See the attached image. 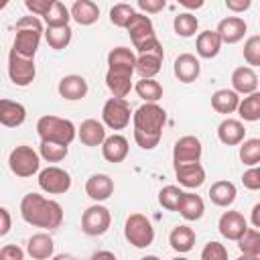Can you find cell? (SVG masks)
<instances>
[{"label": "cell", "instance_id": "6", "mask_svg": "<svg viewBox=\"0 0 260 260\" xmlns=\"http://www.w3.org/2000/svg\"><path fill=\"white\" fill-rule=\"evenodd\" d=\"M124 236L134 248H148L154 242V228L142 213H130L124 223Z\"/></svg>", "mask_w": 260, "mask_h": 260}, {"label": "cell", "instance_id": "25", "mask_svg": "<svg viewBox=\"0 0 260 260\" xmlns=\"http://www.w3.org/2000/svg\"><path fill=\"white\" fill-rule=\"evenodd\" d=\"M26 252L30 258L35 260H45V258H51L53 252H55V242L49 234L41 232V234H35L28 238L26 242Z\"/></svg>", "mask_w": 260, "mask_h": 260}, {"label": "cell", "instance_id": "4", "mask_svg": "<svg viewBox=\"0 0 260 260\" xmlns=\"http://www.w3.org/2000/svg\"><path fill=\"white\" fill-rule=\"evenodd\" d=\"M37 134L41 140H51V142L69 146L77 136V128L71 120L59 118V116H43L37 122Z\"/></svg>", "mask_w": 260, "mask_h": 260}, {"label": "cell", "instance_id": "26", "mask_svg": "<svg viewBox=\"0 0 260 260\" xmlns=\"http://www.w3.org/2000/svg\"><path fill=\"white\" fill-rule=\"evenodd\" d=\"M69 14H71V18H73L77 24L89 26V24L98 22V18H100V8H98V4H95L93 0H75L73 6H71V10H69Z\"/></svg>", "mask_w": 260, "mask_h": 260}, {"label": "cell", "instance_id": "7", "mask_svg": "<svg viewBox=\"0 0 260 260\" xmlns=\"http://www.w3.org/2000/svg\"><path fill=\"white\" fill-rule=\"evenodd\" d=\"M35 75H37L35 57H22L10 49V53H8V77H10V81L18 87H26L35 81Z\"/></svg>", "mask_w": 260, "mask_h": 260}, {"label": "cell", "instance_id": "5", "mask_svg": "<svg viewBox=\"0 0 260 260\" xmlns=\"http://www.w3.org/2000/svg\"><path fill=\"white\" fill-rule=\"evenodd\" d=\"M8 167L20 179L32 177L41 169V154L37 150H32V146L20 144V146H16V148L10 150V154H8Z\"/></svg>", "mask_w": 260, "mask_h": 260}, {"label": "cell", "instance_id": "44", "mask_svg": "<svg viewBox=\"0 0 260 260\" xmlns=\"http://www.w3.org/2000/svg\"><path fill=\"white\" fill-rule=\"evenodd\" d=\"M244 59L250 67H258L260 65V37L252 35L246 43H244Z\"/></svg>", "mask_w": 260, "mask_h": 260}, {"label": "cell", "instance_id": "22", "mask_svg": "<svg viewBox=\"0 0 260 260\" xmlns=\"http://www.w3.org/2000/svg\"><path fill=\"white\" fill-rule=\"evenodd\" d=\"M175 211H179L181 217L187 219V221H197V219H201V215L205 211V203L195 193H181Z\"/></svg>", "mask_w": 260, "mask_h": 260}, {"label": "cell", "instance_id": "45", "mask_svg": "<svg viewBox=\"0 0 260 260\" xmlns=\"http://www.w3.org/2000/svg\"><path fill=\"white\" fill-rule=\"evenodd\" d=\"M228 250L219 242H207L205 248L201 250V260H225Z\"/></svg>", "mask_w": 260, "mask_h": 260}, {"label": "cell", "instance_id": "46", "mask_svg": "<svg viewBox=\"0 0 260 260\" xmlns=\"http://www.w3.org/2000/svg\"><path fill=\"white\" fill-rule=\"evenodd\" d=\"M134 49H136L138 55H140V53H156V55H165L162 45H160V41L156 39V35H154V37H148V39H144V41H140V43H136Z\"/></svg>", "mask_w": 260, "mask_h": 260}, {"label": "cell", "instance_id": "15", "mask_svg": "<svg viewBox=\"0 0 260 260\" xmlns=\"http://www.w3.org/2000/svg\"><path fill=\"white\" fill-rule=\"evenodd\" d=\"M246 28H248V24H246L244 18H240V16H228V18L219 20L215 32L219 35L221 43H225V45H234V43H238V41L244 39Z\"/></svg>", "mask_w": 260, "mask_h": 260}, {"label": "cell", "instance_id": "21", "mask_svg": "<svg viewBox=\"0 0 260 260\" xmlns=\"http://www.w3.org/2000/svg\"><path fill=\"white\" fill-rule=\"evenodd\" d=\"M100 146H102V154L108 162H122L128 156V140L122 134L106 136Z\"/></svg>", "mask_w": 260, "mask_h": 260}, {"label": "cell", "instance_id": "8", "mask_svg": "<svg viewBox=\"0 0 260 260\" xmlns=\"http://www.w3.org/2000/svg\"><path fill=\"white\" fill-rule=\"evenodd\" d=\"M132 110L126 98H110L102 108V122L112 130H124L130 124Z\"/></svg>", "mask_w": 260, "mask_h": 260}, {"label": "cell", "instance_id": "50", "mask_svg": "<svg viewBox=\"0 0 260 260\" xmlns=\"http://www.w3.org/2000/svg\"><path fill=\"white\" fill-rule=\"evenodd\" d=\"M0 258H2V260H22V258H24V252H22L18 246L8 244V246H4V248L0 250Z\"/></svg>", "mask_w": 260, "mask_h": 260}, {"label": "cell", "instance_id": "24", "mask_svg": "<svg viewBox=\"0 0 260 260\" xmlns=\"http://www.w3.org/2000/svg\"><path fill=\"white\" fill-rule=\"evenodd\" d=\"M59 95L69 100V102H75V100H81L85 98L87 93V81L81 77V75H65L61 81H59Z\"/></svg>", "mask_w": 260, "mask_h": 260}, {"label": "cell", "instance_id": "41", "mask_svg": "<svg viewBox=\"0 0 260 260\" xmlns=\"http://www.w3.org/2000/svg\"><path fill=\"white\" fill-rule=\"evenodd\" d=\"M240 160L248 167H254L260 162V140L258 138H248L240 142Z\"/></svg>", "mask_w": 260, "mask_h": 260}, {"label": "cell", "instance_id": "19", "mask_svg": "<svg viewBox=\"0 0 260 260\" xmlns=\"http://www.w3.org/2000/svg\"><path fill=\"white\" fill-rule=\"evenodd\" d=\"M232 87L236 93H242V95H248L252 91H258V75L252 67H238L234 69L232 73Z\"/></svg>", "mask_w": 260, "mask_h": 260}, {"label": "cell", "instance_id": "39", "mask_svg": "<svg viewBox=\"0 0 260 260\" xmlns=\"http://www.w3.org/2000/svg\"><path fill=\"white\" fill-rule=\"evenodd\" d=\"M43 18H45V22H47V26H65V24H69V18H71V14H69V8L63 4V2H53V6L43 14Z\"/></svg>", "mask_w": 260, "mask_h": 260}, {"label": "cell", "instance_id": "11", "mask_svg": "<svg viewBox=\"0 0 260 260\" xmlns=\"http://www.w3.org/2000/svg\"><path fill=\"white\" fill-rule=\"evenodd\" d=\"M132 73H134V69H128V67H108L106 85L114 93V98H126L130 93Z\"/></svg>", "mask_w": 260, "mask_h": 260}, {"label": "cell", "instance_id": "13", "mask_svg": "<svg viewBox=\"0 0 260 260\" xmlns=\"http://www.w3.org/2000/svg\"><path fill=\"white\" fill-rule=\"evenodd\" d=\"M175 175L179 185L187 189H197L205 181V169L197 162H175Z\"/></svg>", "mask_w": 260, "mask_h": 260}, {"label": "cell", "instance_id": "14", "mask_svg": "<svg viewBox=\"0 0 260 260\" xmlns=\"http://www.w3.org/2000/svg\"><path fill=\"white\" fill-rule=\"evenodd\" d=\"M246 228H248V221L240 211H225V213H221V217L217 221L219 234L232 242H236L246 232Z\"/></svg>", "mask_w": 260, "mask_h": 260}, {"label": "cell", "instance_id": "23", "mask_svg": "<svg viewBox=\"0 0 260 260\" xmlns=\"http://www.w3.org/2000/svg\"><path fill=\"white\" fill-rule=\"evenodd\" d=\"M126 30L130 35V41L132 45L148 39V37H154V26H152V20L146 16V14H140V12H134L130 22L126 24Z\"/></svg>", "mask_w": 260, "mask_h": 260}, {"label": "cell", "instance_id": "30", "mask_svg": "<svg viewBox=\"0 0 260 260\" xmlns=\"http://www.w3.org/2000/svg\"><path fill=\"white\" fill-rule=\"evenodd\" d=\"M169 244L175 252L179 254H187L193 246H195V232L189 225H177L173 228V232L169 234Z\"/></svg>", "mask_w": 260, "mask_h": 260}, {"label": "cell", "instance_id": "35", "mask_svg": "<svg viewBox=\"0 0 260 260\" xmlns=\"http://www.w3.org/2000/svg\"><path fill=\"white\" fill-rule=\"evenodd\" d=\"M236 110L240 112V118L246 120V122L260 120V93L258 91L248 93L244 100H240V104H238Z\"/></svg>", "mask_w": 260, "mask_h": 260}, {"label": "cell", "instance_id": "33", "mask_svg": "<svg viewBox=\"0 0 260 260\" xmlns=\"http://www.w3.org/2000/svg\"><path fill=\"white\" fill-rule=\"evenodd\" d=\"M236 242H238L240 252L246 258L254 260V258L260 256V232H258V228H246V232Z\"/></svg>", "mask_w": 260, "mask_h": 260}, {"label": "cell", "instance_id": "42", "mask_svg": "<svg viewBox=\"0 0 260 260\" xmlns=\"http://www.w3.org/2000/svg\"><path fill=\"white\" fill-rule=\"evenodd\" d=\"M132 14H134V8L130 4H124V2L114 4L112 10H110V22L114 26H118V28H126V24L130 22Z\"/></svg>", "mask_w": 260, "mask_h": 260}, {"label": "cell", "instance_id": "1", "mask_svg": "<svg viewBox=\"0 0 260 260\" xmlns=\"http://www.w3.org/2000/svg\"><path fill=\"white\" fill-rule=\"evenodd\" d=\"M132 122H134L136 144L144 150H152L160 142L162 126L167 122V112L156 102H146L132 114Z\"/></svg>", "mask_w": 260, "mask_h": 260}, {"label": "cell", "instance_id": "18", "mask_svg": "<svg viewBox=\"0 0 260 260\" xmlns=\"http://www.w3.org/2000/svg\"><path fill=\"white\" fill-rule=\"evenodd\" d=\"M26 120V110L22 104L14 102V100H0V124L6 128H16L20 124H24Z\"/></svg>", "mask_w": 260, "mask_h": 260}, {"label": "cell", "instance_id": "12", "mask_svg": "<svg viewBox=\"0 0 260 260\" xmlns=\"http://www.w3.org/2000/svg\"><path fill=\"white\" fill-rule=\"evenodd\" d=\"M201 140L197 136H181L173 148V162H197L201 158Z\"/></svg>", "mask_w": 260, "mask_h": 260}, {"label": "cell", "instance_id": "47", "mask_svg": "<svg viewBox=\"0 0 260 260\" xmlns=\"http://www.w3.org/2000/svg\"><path fill=\"white\" fill-rule=\"evenodd\" d=\"M242 183H244L246 189H250V191H258V189H260V169H258L256 165L250 167V169L242 175Z\"/></svg>", "mask_w": 260, "mask_h": 260}, {"label": "cell", "instance_id": "31", "mask_svg": "<svg viewBox=\"0 0 260 260\" xmlns=\"http://www.w3.org/2000/svg\"><path fill=\"white\" fill-rule=\"evenodd\" d=\"M240 104V93H236L234 89H217L211 95V108L217 114H232L236 112Z\"/></svg>", "mask_w": 260, "mask_h": 260}, {"label": "cell", "instance_id": "3", "mask_svg": "<svg viewBox=\"0 0 260 260\" xmlns=\"http://www.w3.org/2000/svg\"><path fill=\"white\" fill-rule=\"evenodd\" d=\"M14 43H12V51H16L22 57H35L41 37H43V24L41 20L30 14V16H22L16 20L14 26Z\"/></svg>", "mask_w": 260, "mask_h": 260}, {"label": "cell", "instance_id": "32", "mask_svg": "<svg viewBox=\"0 0 260 260\" xmlns=\"http://www.w3.org/2000/svg\"><path fill=\"white\" fill-rule=\"evenodd\" d=\"M162 59H165V55H156V53H140V55L136 57L134 71H136L140 77H154V75L160 71Z\"/></svg>", "mask_w": 260, "mask_h": 260}, {"label": "cell", "instance_id": "28", "mask_svg": "<svg viewBox=\"0 0 260 260\" xmlns=\"http://www.w3.org/2000/svg\"><path fill=\"white\" fill-rule=\"evenodd\" d=\"M221 39L215 30H203L197 35V41H195V51L201 59H213L219 49H221Z\"/></svg>", "mask_w": 260, "mask_h": 260}, {"label": "cell", "instance_id": "27", "mask_svg": "<svg viewBox=\"0 0 260 260\" xmlns=\"http://www.w3.org/2000/svg\"><path fill=\"white\" fill-rule=\"evenodd\" d=\"M217 138L228 144V146H236L246 138V128L240 120L234 118H225L219 126H217Z\"/></svg>", "mask_w": 260, "mask_h": 260}, {"label": "cell", "instance_id": "37", "mask_svg": "<svg viewBox=\"0 0 260 260\" xmlns=\"http://www.w3.org/2000/svg\"><path fill=\"white\" fill-rule=\"evenodd\" d=\"M136 65V55L128 47H116L108 53V67H128L134 69Z\"/></svg>", "mask_w": 260, "mask_h": 260}, {"label": "cell", "instance_id": "16", "mask_svg": "<svg viewBox=\"0 0 260 260\" xmlns=\"http://www.w3.org/2000/svg\"><path fill=\"white\" fill-rule=\"evenodd\" d=\"M173 71H175V77L183 83H193L199 73H201V63L195 55L191 53H183L175 59V65H173Z\"/></svg>", "mask_w": 260, "mask_h": 260}, {"label": "cell", "instance_id": "9", "mask_svg": "<svg viewBox=\"0 0 260 260\" xmlns=\"http://www.w3.org/2000/svg\"><path fill=\"white\" fill-rule=\"evenodd\" d=\"M110 223H112V215H110V209L95 203L91 207H87L81 215V230L83 234L87 236H102L110 230Z\"/></svg>", "mask_w": 260, "mask_h": 260}, {"label": "cell", "instance_id": "54", "mask_svg": "<svg viewBox=\"0 0 260 260\" xmlns=\"http://www.w3.org/2000/svg\"><path fill=\"white\" fill-rule=\"evenodd\" d=\"M252 223H254V228H260V203H256L252 207Z\"/></svg>", "mask_w": 260, "mask_h": 260}, {"label": "cell", "instance_id": "49", "mask_svg": "<svg viewBox=\"0 0 260 260\" xmlns=\"http://www.w3.org/2000/svg\"><path fill=\"white\" fill-rule=\"evenodd\" d=\"M136 2H138V8L146 14H156L167 6V0H136Z\"/></svg>", "mask_w": 260, "mask_h": 260}, {"label": "cell", "instance_id": "29", "mask_svg": "<svg viewBox=\"0 0 260 260\" xmlns=\"http://www.w3.org/2000/svg\"><path fill=\"white\" fill-rule=\"evenodd\" d=\"M236 195H238V191L232 181H215L209 189V199L217 207H230L236 201Z\"/></svg>", "mask_w": 260, "mask_h": 260}, {"label": "cell", "instance_id": "40", "mask_svg": "<svg viewBox=\"0 0 260 260\" xmlns=\"http://www.w3.org/2000/svg\"><path fill=\"white\" fill-rule=\"evenodd\" d=\"M197 26H199V20H197V16H193L191 12H183V14L175 16V20H173L175 32H177L179 37H183V39L193 37V35L197 32Z\"/></svg>", "mask_w": 260, "mask_h": 260}, {"label": "cell", "instance_id": "10", "mask_svg": "<svg viewBox=\"0 0 260 260\" xmlns=\"http://www.w3.org/2000/svg\"><path fill=\"white\" fill-rule=\"evenodd\" d=\"M39 187L49 195H63L71 189V177L59 167H47L39 171Z\"/></svg>", "mask_w": 260, "mask_h": 260}, {"label": "cell", "instance_id": "56", "mask_svg": "<svg viewBox=\"0 0 260 260\" xmlns=\"http://www.w3.org/2000/svg\"><path fill=\"white\" fill-rule=\"evenodd\" d=\"M8 2H10V0H0V10H4V8L8 6Z\"/></svg>", "mask_w": 260, "mask_h": 260}, {"label": "cell", "instance_id": "52", "mask_svg": "<svg viewBox=\"0 0 260 260\" xmlns=\"http://www.w3.org/2000/svg\"><path fill=\"white\" fill-rule=\"evenodd\" d=\"M252 6V0H225V8L232 12H246Z\"/></svg>", "mask_w": 260, "mask_h": 260}, {"label": "cell", "instance_id": "20", "mask_svg": "<svg viewBox=\"0 0 260 260\" xmlns=\"http://www.w3.org/2000/svg\"><path fill=\"white\" fill-rule=\"evenodd\" d=\"M77 136L85 146H100L106 138V126L95 118H87L77 128Z\"/></svg>", "mask_w": 260, "mask_h": 260}, {"label": "cell", "instance_id": "17", "mask_svg": "<svg viewBox=\"0 0 260 260\" xmlns=\"http://www.w3.org/2000/svg\"><path fill=\"white\" fill-rule=\"evenodd\" d=\"M85 193L93 201H106L114 193V181L104 173H95L85 181Z\"/></svg>", "mask_w": 260, "mask_h": 260}, {"label": "cell", "instance_id": "53", "mask_svg": "<svg viewBox=\"0 0 260 260\" xmlns=\"http://www.w3.org/2000/svg\"><path fill=\"white\" fill-rule=\"evenodd\" d=\"M181 6H185L187 10H199L203 4H205V0H177Z\"/></svg>", "mask_w": 260, "mask_h": 260}, {"label": "cell", "instance_id": "51", "mask_svg": "<svg viewBox=\"0 0 260 260\" xmlns=\"http://www.w3.org/2000/svg\"><path fill=\"white\" fill-rule=\"evenodd\" d=\"M12 228V217L6 207H0V238H4Z\"/></svg>", "mask_w": 260, "mask_h": 260}, {"label": "cell", "instance_id": "34", "mask_svg": "<svg viewBox=\"0 0 260 260\" xmlns=\"http://www.w3.org/2000/svg\"><path fill=\"white\" fill-rule=\"evenodd\" d=\"M43 32H45L47 45L55 51L65 49L71 43V37H73V30H71L69 24H65V26H47V30H43Z\"/></svg>", "mask_w": 260, "mask_h": 260}, {"label": "cell", "instance_id": "2", "mask_svg": "<svg viewBox=\"0 0 260 260\" xmlns=\"http://www.w3.org/2000/svg\"><path fill=\"white\" fill-rule=\"evenodd\" d=\"M20 215L32 228L57 230L63 223V207L39 193H26L20 201Z\"/></svg>", "mask_w": 260, "mask_h": 260}, {"label": "cell", "instance_id": "43", "mask_svg": "<svg viewBox=\"0 0 260 260\" xmlns=\"http://www.w3.org/2000/svg\"><path fill=\"white\" fill-rule=\"evenodd\" d=\"M181 193H183V191H181L177 185H167V187H162V189L158 191V203H160L165 209L175 211V209H177V203H179Z\"/></svg>", "mask_w": 260, "mask_h": 260}, {"label": "cell", "instance_id": "38", "mask_svg": "<svg viewBox=\"0 0 260 260\" xmlns=\"http://www.w3.org/2000/svg\"><path fill=\"white\" fill-rule=\"evenodd\" d=\"M67 152H69L67 144H59V142H51V140H41L39 154L47 162H59V160H63L67 156Z\"/></svg>", "mask_w": 260, "mask_h": 260}, {"label": "cell", "instance_id": "48", "mask_svg": "<svg viewBox=\"0 0 260 260\" xmlns=\"http://www.w3.org/2000/svg\"><path fill=\"white\" fill-rule=\"evenodd\" d=\"M53 2H57V0H24V6L28 8L30 14L43 16V14L53 6Z\"/></svg>", "mask_w": 260, "mask_h": 260}, {"label": "cell", "instance_id": "36", "mask_svg": "<svg viewBox=\"0 0 260 260\" xmlns=\"http://www.w3.org/2000/svg\"><path fill=\"white\" fill-rule=\"evenodd\" d=\"M134 89H136L138 98H142L144 102H158L162 98V85L154 77H140V81H136Z\"/></svg>", "mask_w": 260, "mask_h": 260}, {"label": "cell", "instance_id": "55", "mask_svg": "<svg viewBox=\"0 0 260 260\" xmlns=\"http://www.w3.org/2000/svg\"><path fill=\"white\" fill-rule=\"evenodd\" d=\"M100 256H106V258H114V252H95L93 258H100Z\"/></svg>", "mask_w": 260, "mask_h": 260}]
</instances>
